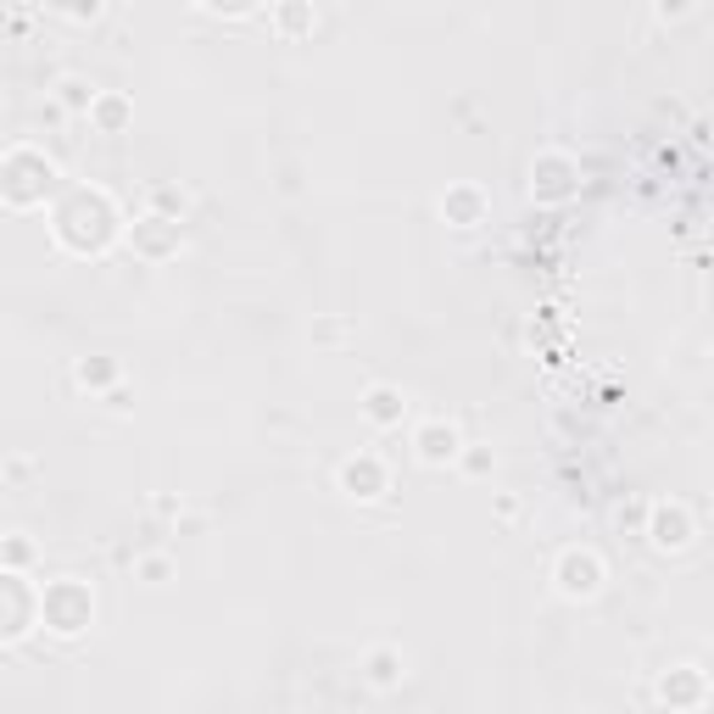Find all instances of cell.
Instances as JSON below:
<instances>
[{"instance_id":"8fae6325","label":"cell","mask_w":714,"mask_h":714,"mask_svg":"<svg viewBox=\"0 0 714 714\" xmlns=\"http://www.w3.org/2000/svg\"><path fill=\"white\" fill-rule=\"evenodd\" d=\"M486 190L481 184H447V196H441V218L452 229H481L486 223Z\"/></svg>"},{"instance_id":"2e32d148","label":"cell","mask_w":714,"mask_h":714,"mask_svg":"<svg viewBox=\"0 0 714 714\" xmlns=\"http://www.w3.org/2000/svg\"><path fill=\"white\" fill-rule=\"evenodd\" d=\"M123 379V368L112 363V358H84V363H73V386L78 391H107V386H118Z\"/></svg>"},{"instance_id":"9a60e30c","label":"cell","mask_w":714,"mask_h":714,"mask_svg":"<svg viewBox=\"0 0 714 714\" xmlns=\"http://www.w3.org/2000/svg\"><path fill=\"white\" fill-rule=\"evenodd\" d=\"M84 118L101 134H123V123L134 118V107H129V95H118V89H95V101H89Z\"/></svg>"},{"instance_id":"6da1fadb","label":"cell","mask_w":714,"mask_h":714,"mask_svg":"<svg viewBox=\"0 0 714 714\" xmlns=\"http://www.w3.org/2000/svg\"><path fill=\"white\" fill-rule=\"evenodd\" d=\"M51 223H57V241L73 257H101L118 241V202L107 196L101 184H73L68 196L57 202Z\"/></svg>"},{"instance_id":"8992f818","label":"cell","mask_w":714,"mask_h":714,"mask_svg":"<svg viewBox=\"0 0 714 714\" xmlns=\"http://www.w3.org/2000/svg\"><path fill=\"white\" fill-rule=\"evenodd\" d=\"M336 481L352 503H379L391 492V463L379 458V452H352L341 469H336Z\"/></svg>"},{"instance_id":"ac0fdd59","label":"cell","mask_w":714,"mask_h":714,"mask_svg":"<svg viewBox=\"0 0 714 714\" xmlns=\"http://www.w3.org/2000/svg\"><path fill=\"white\" fill-rule=\"evenodd\" d=\"M134 576L146 586H168L173 581V558L168 553H146V558H134Z\"/></svg>"},{"instance_id":"ffe728a7","label":"cell","mask_w":714,"mask_h":714,"mask_svg":"<svg viewBox=\"0 0 714 714\" xmlns=\"http://www.w3.org/2000/svg\"><path fill=\"white\" fill-rule=\"evenodd\" d=\"M0 564H7V569H28V564H34V542L17 536V531L0 536Z\"/></svg>"},{"instance_id":"603a6c76","label":"cell","mask_w":714,"mask_h":714,"mask_svg":"<svg viewBox=\"0 0 714 714\" xmlns=\"http://www.w3.org/2000/svg\"><path fill=\"white\" fill-rule=\"evenodd\" d=\"M653 12H658V23H681L698 12V0H653Z\"/></svg>"},{"instance_id":"ba28073f","label":"cell","mask_w":714,"mask_h":714,"mask_svg":"<svg viewBox=\"0 0 714 714\" xmlns=\"http://www.w3.org/2000/svg\"><path fill=\"white\" fill-rule=\"evenodd\" d=\"M458 452H463V436L452 419H424L413 431V458L424 469H447V463H458Z\"/></svg>"},{"instance_id":"30bf717a","label":"cell","mask_w":714,"mask_h":714,"mask_svg":"<svg viewBox=\"0 0 714 714\" xmlns=\"http://www.w3.org/2000/svg\"><path fill=\"white\" fill-rule=\"evenodd\" d=\"M576 196V162L564 152H542L531 162V202H564Z\"/></svg>"},{"instance_id":"7a4b0ae2","label":"cell","mask_w":714,"mask_h":714,"mask_svg":"<svg viewBox=\"0 0 714 714\" xmlns=\"http://www.w3.org/2000/svg\"><path fill=\"white\" fill-rule=\"evenodd\" d=\"M57 162L45 157V152H34V146H12L7 157H0V202L7 207H17V213H34V207H45V196L57 190Z\"/></svg>"},{"instance_id":"4fadbf2b","label":"cell","mask_w":714,"mask_h":714,"mask_svg":"<svg viewBox=\"0 0 714 714\" xmlns=\"http://www.w3.org/2000/svg\"><path fill=\"white\" fill-rule=\"evenodd\" d=\"M363 419L374 424V431H402L408 397H402L397 386H368V391H363Z\"/></svg>"},{"instance_id":"9c48e42d","label":"cell","mask_w":714,"mask_h":714,"mask_svg":"<svg viewBox=\"0 0 714 714\" xmlns=\"http://www.w3.org/2000/svg\"><path fill=\"white\" fill-rule=\"evenodd\" d=\"M692 536H698V525H692V513H687L681 503H653V513H648V542H653L658 553H687Z\"/></svg>"},{"instance_id":"5bb4252c","label":"cell","mask_w":714,"mask_h":714,"mask_svg":"<svg viewBox=\"0 0 714 714\" xmlns=\"http://www.w3.org/2000/svg\"><path fill=\"white\" fill-rule=\"evenodd\" d=\"M363 676H368V687H379V692H397V687L408 681V653H402V648H368V653H363Z\"/></svg>"},{"instance_id":"5b68a950","label":"cell","mask_w":714,"mask_h":714,"mask_svg":"<svg viewBox=\"0 0 714 714\" xmlns=\"http://www.w3.org/2000/svg\"><path fill=\"white\" fill-rule=\"evenodd\" d=\"M34 620H39V592H28L23 569H7V564H0V642L28 637Z\"/></svg>"},{"instance_id":"d6986e66","label":"cell","mask_w":714,"mask_h":714,"mask_svg":"<svg viewBox=\"0 0 714 714\" xmlns=\"http://www.w3.org/2000/svg\"><path fill=\"white\" fill-rule=\"evenodd\" d=\"M458 469L469 474V481H486V474L497 469V458H492V447H469V441H463V452H458Z\"/></svg>"},{"instance_id":"7402d4cb","label":"cell","mask_w":714,"mask_h":714,"mask_svg":"<svg viewBox=\"0 0 714 714\" xmlns=\"http://www.w3.org/2000/svg\"><path fill=\"white\" fill-rule=\"evenodd\" d=\"M152 213L179 218V213H184V196H179V190H168V184H157V190H152Z\"/></svg>"},{"instance_id":"44dd1931","label":"cell","mask_w":714,"mask_h":714,"mask_svg":"<svg viewBox=\"0 0 714 714\" xmlns=\"http://www.w3.org/2000/svg\"><path fill=\"white\" fill-rule=\"evenodd\" d=\"M62 17L68 23H101L107 17V0H62Z\"/></svg>"},{"instance_id":"7c38bea8","label":"cell","mask_w":714,"mask_h":714,"mask_svg":"<svg viewBox=\"0 0 714 714\" xmlns=\"http://www.w3.org/2000/svg\"><path fill=\"white\" fill-rule=\"evenodd\" d=\"M318 28V12H313V0H274L268 7V34L285 39V45H297Z\"/></svg>"},{"instance_id":"cb8c5ba5","label":"cell","mask_w":714,"mask_h":714,"mask_svg":"<svg viewBox=\"0 0 714 714\" xmlns=\"http://www.w3.org/2000/svg\"><path fill=\"white\" fill-rule=\"evenodd\" d=\"M107 408H112V413H129V408H134V391L123 386V379H118V386H107Z\"/></svg>"},{"instance_id":"3957f363","label":"cell","mask_w":714,"mask_h":714,"mask_svg":"<svg viewBox=\"0 0 714 714\" xmlns=\"http://www.w3.org/2000/svg\"><path fill=\"white\" fill-rule=\"evenodd\" d=\"M39 620H45L51 637H84L95 626V592L84 581H73V576L51 581L39 592Z\"/></svg>"},{"instance_id":"52a82bcc","label":"cell","mask_w":714,"mask_h":714,"mask_svg":"<svg viewBox=\"0 0 714 714\" xmlns=\"http://www.w3.org/2000/svg\"><path fill=\"white\" fill-rule=\"evenodd\" d=\"M129 246L146 257V263H168V257H179V246H184V234H179V218H162V213H146L134 229H129Z\"/></svg>"},{"instance_id":"e0dca14e","label":"cell","mask_w":714,"mask_h":714,"mask_svg":"<svg viewBox=\"0 0 714 714\" xmlns=\"http://www.w3.org/2000/svg\"><path fill=\"white\" fill-rule=\"evenodd\" d=\"M89 101H95V84H89V78L68 73V78L57 84V107H62L68 118H84V112H89Z\"/></svg>"},{"instance_id":"277c9868","label":"cell","mask_w":714,"mask_h":714,"mask_svg":"<svg viewBox=\"0 0 714 714\" xmlns=\"http://www.w3.org/2000/svg\"><path fill=\"white\" fill-rule=\"evenodd\" d=\"M603 581H608V569L592 547H564L553 558V592L569 597V603H592L603 592Z\"/></svg>"},{"instance_id":"d4e9b609","label":"cell","mask_w":714,"mask_h":714,"mask_svg":"<svg viewBox=\"0 0 714 714\" xmlns=\"http://www.w3.org/2000/svg\"><path fill=\"white\" fill-rule=\"evenodd\" d=\"M207 7H213V12H229V17H241V12L257 7V0H207Z\"/></svg>"},{"instance_id":"484cf974","label":"cell","mask_w":714,"mask_h":714,"mask_svg":"<svg viewBox=\"0 0 714 714\" xmlns=\"http://www.w3.org/2000/svg\"><path fill=\"white\" fill-rule=\"evenodd\" d=\"M7 474H12V481H28L34 463H28V458H12V463H7Z\"/></svg>"}]
</instances>
